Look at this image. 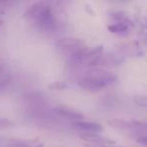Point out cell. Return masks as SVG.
I'll list each match as a JSON object with an SVG mask.
<instances>
[{"label": "cell", "mask_w": 147, "mask_h": 147, "mask_svg": "<svg viewBox=\"0 0 147 147\" xmlns=\"http://www.w3.org/2000/svg\"><path fill=\"white\" fill-rule=\"evenodd\" d=\"M23 18L41 31H53L59 26V17L51 2L37 1L26 8Z\"/></svg>", "instance_id": "cell-1"}, {"label": "cell", "mask_w": 147, "mask_h": 147, "mask_svg": "<svg viewBox=\"0 0 147 147\" xmlns=\"http://www.w3.org/2000/svg\"><path fill=\"white\" fill-rule=\"evenodd\" d=\"M117 81V75L112 71L101 69L89 71L78 81V85L84 90L91 93H97L111 86Z\"/></svg>", "instance_id": "cell-2"}, {"label": "cell", "mask_w": 147, "mask_h": 147, "mask_svg": "<svg viewBox=\"0 0 147 147\" xmlns=\"http://www.w3.org/2000/svg\"><path fill=\"white\" fill-rule=\"evenodd\" d=\"M103 55V47L99 45L96 47H83L82 49L69 55V63L71 67H80V65H87L93 67L96 65L100 61Z\"/></svg>", "instance_id": "cell-3"}, {"label": "cell", "mask_w": 147, "mask_h": 147, "mask_svg": "<svg viewBox=\"0 0 147 147\" xmlns=\"http://www.w3.org/2000/svg\"><path fill=\"white\" fill-rule=\"evenodd\" d=\"M55 47L59 51L63 53H69L73 55L75 51L85 47V42L83 39L77 38V37H63L59 38L55 43Z\"/></svg>", "instance_id": "cell-4"}, {"label": "cell", "mask_w": 147, "mask_h": 147, "mask_svg": "<svg viewBox=\"0 0 147 147\" xmlns=\"http://www.w3.org/2000/svg\"><path fill=\"white\" fill-rule=\"evenodd\" d=\"M55 112L59 116L63 117L67 120H71L74 122L76 121H82L85 119V115L81 111L77 110L75 108H71L67 105H59L55 108Z\"/></svg>", "instance_id": "cell-5"}, {"label": "cell", "mask_w": 147, "mask_h": 147, "mask_svg": "<svg viewBox=\"0 0 147 147\" xmlns=\"http://www.w3.org/2000/svg\"><path fill=\"white\" fill-rule=\"evenodd\" d=\"M13 75L7 65L0 63V95L5 94L12 88Z\"/></svg>", "instance_id": "cell-6"}, {"label": "cell", "mask_w": 147, "mask_h": 147, "mask_svg": "<svg viewBox=\"0 0 147 147\" xmlns=\"http://www.w3.org/2000/svg\"><path fill=\"white\" fill-rule=\"evenodd\" d=\"M81 139L87 142V144L97 145H112L115 144V141L108 137L101 136L99 133H82L80 135Z\"/></svg>", "instance_id": "cell-7"}, {"label": "cell", "mask_w": 147, "mask_h": 147, "mask_svg": "<svg viewBox=\"0 0 147 147\" xmlns=\"http://www.w3.org/2000/svg\"><path fill=\"white\" fill-rule=\"evenodd\" d=\"M73 126L79 130L84 131V133H100L104 130L103 126L97 122H88V121H76L73 122Z\"/></svg>", "instance_id": "cell-8"}, {"label": "cell", "mask_w": 147, "mask_h": 147, "mask_svg": "<svg viewBox=\"0 0 147 147\" xmlns=\"http://www.w3.org/2000/svg\"><path fill=\"white\" fill-rule=\"evenodd\" d=\"M8 147H41V144L37 140H22V139H9L7 141Z\"/></svg>", "instance_id": "cell-9"}, {"label": "cell", "mask_w": 147, "mask_h": 147, "mask_svg": "<svg viewBox=\"0 0 147 147\" xmlns=\"http://www.w3.org/2000/svg\"><path fill=\"white\" fill-rule=\"evenodd\" d=\"M108 30L111 33H113V34L124 36V35H127L129 33L130 25L125 24V23L122 22H116V23H113V24L108 25Z\"/></svg>", "instance_id": "cell-10"}, {"label": "cell", "mask_w": 147, "mask_h": 147, "mask_svg": "<svg viewBox=\"0 0 147 147\" xmlns=\"http://www.w3.org/2000/svg\"><path fill=\"white\" fill-rule=\"evenodd\" d=\"M134 103L139 107H142V108H147V96L144 95H138V96L134 97Z\"/></svg>", "instance_id": "cell-11"}, {"label": "cell", "mask_w": 147, "mask_h": 147, "mask_svg": "<svg viewBox=\"0 0 147 147\" xmlns=\"http://www.w3.org/2000/svg\"><path fill=\"white\" fill-rule=\"evenodd\" d=\"M67 87V83L65 82H57V83H53L51 85H49V89L51 90H57V91H61V90H65Z\"/></svg>", "instance_id": "cell-12"}, {"label": "cell", "mask_w": 147, "mask_h": 147, "mask_svg": "<svg viewBox=\"0 0 147 147\" xmlns=\"http://www.w3.org/2000/svg\"><path fill=\"white\" fill-rule=\"evenodd\" d=\"M13 122L6 118H1L0 117V127H8V126H12Z\"/></svg>", "instance_id": "cell-13"}, {"label": "cell", "mask_w": 147, "mask_h": 147, "mask_svg": "<svg viewBox=\"0 0 147 147\" xmlns=\"http://www.w3.org/2000/svg\"><path fill=\"white\" fill-rule=\"evenodd\" d=\"M137 142L147 147V134L146 135H140V136L137 137Z\"/></svg>", "instance_id": "cell-14"}, {"label": "cell", "mask_w": 147, "mask_h": 147, "mask_svg": "<svg viewBox=\"0 0 147 147\" xmlns=\"http://www.w3.org/2000/svg\"><path fill=\"white\" fill-rule=\"evenodd\" d=\"M85 147H124V146H108V145H97V144H87L85 145Z\"/></svg>", "instance_id": "cell-15"}, {"label": "cell", "mask_w": 147, "mask_h": 147, "mask_svg": "<svg viewBox=\"0 0 147 147\" xmlns=\"http://www.w3.org/2000/svg\"><path fill=\"white\" fill-rule=\"evenodd\" d=\"M2 23H3V20H2V18H1V17H0V26H1V25H2Z\"/></svg>", "instance_id": "cell-16"}]
</instances>
